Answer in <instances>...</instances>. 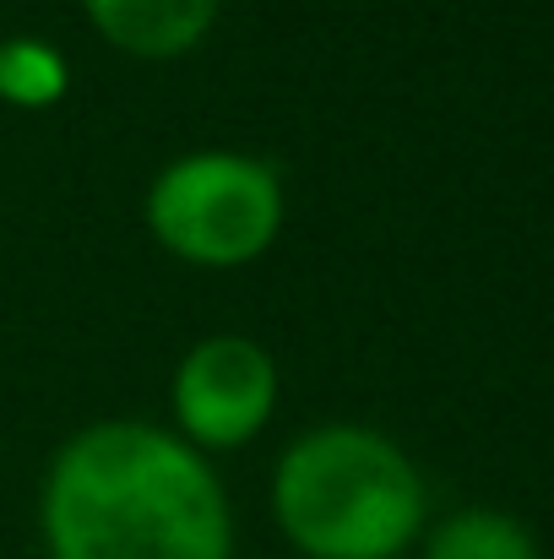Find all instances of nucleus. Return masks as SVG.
Masks as SVG:
<instances>
[{"label": "nucleus", "instance_id": "39448f33", "mask_svg": "<svg viewBox=\"0 0 554 559\" xmlns=\"http://www.w3.org/2000/svg\"><path fill=\"white\" fill-rule=\"evenodd\" d=\"M82 16L126 60L164 66L196 55L212 38L223 0H82Z\"/></svg>", "mask_w": 554, "mask_h": 559}, {"label": "nucleus", "instance_id": "f03ea898", "mask_svg": "<svg viewBox=\"0 0 554 559\" xmlns=\"http://www.w3.org/2000/svg\"><path fill=\"white\" fill-rule=\"evenodd\" d=\"M267 500L299 559H408L429 527V484L408 445L354 418L288 440Z\"/></svg>", "mask_w": 554, "mask_h": 559}, {"label": "nucleus", "instance_id": "f257e3e1", "mask_svg": "<svg viewBox=\"0 0 554 559\" xmlns=\"http://www.w3.org/2000/svg\"><path fill=\"white\" fill-rule=\"evenodd\" d=\"M38 538L49 559H234V506L169 424L98 418L55 445Z\"/></svg>", "mask_w": 554, "mask_h": 559}, {"label": "nucleus", "instance_id": "0eeeda50", "mask_svg": "<svg viewBox=\"0 0 554 559\" xmlns=\"http://www.w3.org/2000/svg\"><path fill=\"white\" fill-rule=\"evenodd\" d=\"M66 93H71V60L49 38H33V33L0 38V104L5 109L38 115V109H55Z\"/></svg>", "mask_w": 554, "mask_h": 559}, {"label": "nucleus", "instance_id": "20e7f679", "mask_svg": "<svg viewBox=\"0 0 554 559\" xmlns=\"http://www.w3.org/2000/svg\"><path fill=\"white\" fill-rule=\"evenodd\" d=\"M283 396V374L267 343L245 332L196 337L169 374V429L201 456L245 451L267 435Z\"/></svg>", "mask_w": 554, "mask_h": 559}, {"label": "nucleus", "instance_id": "7ed1b4c3", "mask_svg": "<svg viewBox=\"0 0 554 559\" xmlns=\"http://www.w3.org/2000/svg\"><path fill=\"white\" fill-rule=\"evenodd\" d=\"M288 217L283 175L234 147H196L169 158L142 195V223L164 255L196 272L256 266Z\"/></svg>", "mask_w": 554, "mask_h": 559}, {"label": "nucleus", "instance_id": "423d86ee", "mask_svg": "<svg viewBox=\"0 0 554 559\" xmlns=\"http://www.w3.org/2000/svg\"><path fill=\"white\" fill-rule=\"evenodd\" d=\"M419 559H544V544L500 506H462L424 527Z\"/></svg>", "mask_w": 554, "mask_h": 559}]
</instances>
